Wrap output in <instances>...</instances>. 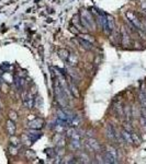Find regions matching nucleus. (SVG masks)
<instances>
[{"mask_svg":"<svg viewBox=\"0 0 146 164\" xmlns=\"http://www.w3.org/2000/svg\"><path fill=\"white\" fill-rule=\"evenodd\" d=\"M143 7H144V8H146V0H145V1H144V3H143Z\"/></svg>","mask_w":146,"mask_h":164,"instance_id":"2eb2a0df","label":"nucleus"},{"mask_svg":"<svg viewBox=\"0 0 146 164\" xmlns=\"http://www.w3.org/2000/svg\"><path fill=\"white\" fill-rule=\"evenodd\" d=\"M106 136L110 142H116L119 140V135L116 134L115 129L111 125H108L107 130H106Z\"/></svg>","mask_w":146,"mask_h":164,"instance_id":"7ed1b4c3","label":"nucleus"},{"mask_svg":"<svg viewBox=\"0 0 146 164\" xmlns=\"http://www.w3.org/2000/svg\"><path fill=\"white\" fill-rule=\"evenodd\" d=\"M77 41H78V43L80 45H82V47L84 48V49H86V50H90V49H92V44L90 42H88V41H85V39H82V38H77Z\"/></svg>","mask_w":146,"mask_h":164,"instance_id":"1a4fd4ad","label":"nucleus"},{"mask_svg":"<svg viewBox=\"0 0 146 164\" xmlns=\"http://www.w3.org/2000/svg\"><path fill=\"white\" fill-rule=\"evenodd\" d=\"M10 142H11V145H12V146H14V147H18V146L20 145V140H19V138H18V137H14V135H13V136H11V139H10Z\"/></svg>","mask_w":146,"mask_h":164,"instance_id":"f8f14e48","label":"nucleus"},{"mask_svg":"<svg viewBox=\"0 0 146 164\" xmlns=\"http://www.w3.org/2000/svg\"><path fill=\"white\" fill-rule=\"evenodd\" d=\"M87 143H88V147H90L91 148V150L96 151V152H100V150H101V146H100V143L96 141L93 138H89Z\"/></svg>","mask_w":146,"mask_h":164,"instance_id":"423d86ee","label":"nucleus"},{"mask_svg":"<svg viewBox=\"0 0 146 164\" xmlns=\"http://www.w3.org/2000/svg\"><path fill=\"white\" fill-rule=\"evenodd\" d=\"M44 125V120L42 118H35V119L31 120V122H29V127L31 128V129H41Z\"/></svg>","mask_w":146,"mask_h":164,"instance_id":"39448f33","label":"nucleus"},{"mask_svg":"<svg viewBox=\"0 0 146 164\" xmlns=\"http://www.w3.org/2000/svg\"><path fill=\"white\" fill-rule=\"evenodd\" d=\"M67 82H68V89H69V92H71V93H73L74 96L77 97V99H78V97L80 96V94H79L78 88H77V86H76V84L74 83L73 80L67 81Z\"/></svg>","mask_w":146,"mask_h":164,"instance_id":"0eeeda50","label":"nucleus"},{"mask_svg":"<svg viewBox=\"0 0 146 164\" xmlns=\"http://www.w3.org/2000/svg\"><path fill=\"white\" fill-rule=\"evenodd\" d=\"M9 117H10V119L13 120V122H16V120L18 119V115L14 111H11L10 113H9Z\"/></svg>","mask_w":146,"mask_h":164,"instance_id":"ddd939ff","label":"nucleus"},{"mask_svg":"<svg viewBox=\"0 0 146 164\" xmlns=\"http://www.w3.org/2000/svg\"><path fill=\"white\" fill-rule=\"evenodd\" d=\"M141 120H142V122H143L144 126H145V127H146V117L142 116V118H141Z\"/></svg>","mask_w":146,"mask_h":164,"instance_id":"4468645a","label":"nucleus"},{"mask_svg":"<svg viewBox=\"0 0 146 164\" xmlns=\"http://www.w3.org/2000/svg\"><path fill=\"white\" fill-rule=\"evenodd\" d=\"M131 138H132V143H135V145H137V146L141 143V139L138 138V136L135 134L134 131L131 132Z\"/></svg>","mask_w":146,"mask_h":164,"instance_id":"9d476101","label":"nucleus"},{"mask_svg":"<svg viewBox=\"0 0 146 164\" xmlns=\"http://www.w3.org/2000/svg\"><path fill=\"white\" fill-rule=\"evenodd\" d=\"M22 103H23V105L26 106V109H33L34 97H33V95L30 93V92H26V93L22 95Z\"/></svg>","mask_w":146,"mask_h":164,"instance_id":"f03ea898","label":"nucleus"},{"mask_svg":"<svg viewBox=\"0 0 146 164\" xmlns=\"http://www.w3.org/2000/svg\"><path fill=\"white\" fill-rule=\"evenodd\" d=\"M41 136H42V134L39 132L37 129H31V130H29L28 132H26V137H28V139L30 142L36 141Z\"/></svg>","mask_w":146,"mask_h":164,"instance_id":"20e7f679","label":"nucleus"},{"mask_svg":"<svg viewBox=\"0 0 146 164\" xmlns=\"http://www.w3.org/2000/svg\"><path fill=\"white\" fill-rule=\"evenodd\" d=\"M107 18H108V28H109L110 32H112V31L114 30V22H113V19H112V17H109V15H107Z\"/></svg>","mask_w":146,"mask_h":164,"instance_id":"9b49d317","label":"nucleus"},{"mask_svg":"<svg viewBox=\"0 0 146 164\" xmlns=\"http://www.w3.org/2000/svg\"><path fill=\"white\" fill-rule=\"evenodd\" d=\"M118 151L115 150L114 148L111 147V146L106 147V150L103 151V159L107 160L106 162H108V163H115L116 160H118Z\"/></svg>","mask_w":146,"mask_h":164,"instance_id":"f257e3e1","label":"nucleus"},{"mask_svg":"<svg viewBox=\"0 0 146 164\" xmlns=\"http://www.w3.org/2000/svg\"><path fill=\"white\" fill-rule=\"evenodd\" d=\"M6 128H7V132H8L10 136H13L14 134H16V124H14L13 120L9 119L8 122H7L6 124Z\"/></svg>","mask_w":146,"mask_h":164,"instance_id":"6e6552de","label":"nucleus"}]
</instances>
